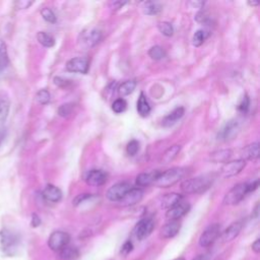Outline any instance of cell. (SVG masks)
I'll use <instances>...</instances> for the list:
<instances>
[{"label":"cell","instance_id":"obj_26","mask_svg":"<svg viewBox=\"0 0 260 260\" xmlns=\"http://www.w3.org/2000/svg\"><path fill=\"white\" fill-rule=\"evenodd\" d=\"M59 255L63 260H75L79 256V251L75 247L67 245L59 252Z\"/></svg>","mask_w":260,"mask_h":260},{"label":"cell","instance_id":"obj_22","mask_svg":"<svg viewBox=\"0 0 260 260\" xmlns=\"http://www.w3.org/2000/svg\"><path fill=\"white\" fill-rule=\"evenodd\" d=\"M243 154V159H248V160H255L258 158L259 156V143L258 142H254L251 143L249 145H247L246 147L243 148L242 151Z\"/></svg>","mask_w":260,"mask_h":260},{"label":"cell","instance_id":"obj_39","mask_svg":"<svg viewBox=\"0 0 260 260\" xmlns=\"http://www.w3.org/2000/svg\"><path fill=\"white\" fill-rule=\"evenodd\" d=\"M138 150H139V142L137 140L133 139L130 142H128V144L126 146V151L129 155H131V156L135 155L138 152Z\"/></svg>","mask_w":260,"mask_h":260},{"label":"cell","instance_id":"obj_1","mask_svg":"<svg viewBox=\"0 0 260 260\" xmlns=\"http://www.w3.org/2000/svg\"><path fill=\"white\" fill-rule=\"evenodd\" d=\"M213 179L209 175H201L195 178L184 180L181 183V190L185 194L202 193L206 191L212 184Z\"/></svg>","mask_w":260,"mask_h":260},{"label":"cell","instance_id":"obj_28","mask_svg":"<svg viewBox=\"0 0 260 260\" xmlns=\"http://www.w3.org/2000/svg\"><path fill=\"white\" fill-rule=\"evenodd\" d=\"M9 64L7 53V46L3 40L0 39V71H3Z\"/></svg>","mask_w":260,"mask_h":260},{"label":"cell","instance_id":"obj_53","mask_svg":"<svg viewBox=\"0 0 260 260\" xmlns=\"http://www.w3.org/2000/svg\"><path fill=\"white\" fill-rule=\"evenodd\" d=\"M174 260H185L183 257H179V258H176V259H174Z\"/></svg>","mask_w":260,"mask_h":260},{"label":"cell","instance_id":"obj_49","mask_svg":"<svg viewBox=\"0 0 260 260\" xmlns=\"http://www.w3.org/2000/svg\"><path fill=\"white\" fill-rule=\"evenodd\" d=\"M190 4H192L193 6L195 7H198V8H201L203 5H204V2H200V1H195V2H190Z\"/></svg>","mask_w":260,"mask_h":260},{"label":"cell","instance_id":"obj_20","mask_svg":"<svg viewBox=\"0 0 260 260\" xmlns=\"http://www.w3.org/2000/svg\"><path fill=\"white\" fill-rule=\"evenodd\" d=\"M159 172L155 171V172H151V173H141L139 174L136 179H135V184L137 186V188L139 187H146L149 186L151 184H153L156 176L158 175Z\"/></svg>","mask_w":260,"mask_h":260},{"label":"cell","instance_id":"obj_45","mask_svg":"<svg viewBox=\"0 0 260 260\" xmlns=\"http://www.w3.org/2000/svg\"><path fill=\"white\" fill-rule=\"evenodd\" d=\"M258 186H259V181L258 180H255V181H253L251 183H248V191H249V193L255 191L258 188Z\"/></svg>","mask_w":260,"mask_h":260},{"label":"cell","instance_id":"obj_16","mask_svg":"<svg viewBox=\"0 0 260 260\" xmlns=\"http://www.w3.org/2000/svg\"><path fill=\"white\" fill-rule=\"evenodd\" d=\"M181 223L178 220H170L168 223L161 226L160 229V237L164 239L174 238L180 231Z\"/></svg>","mask_w":260,"mask_h":260},{"label":"cell","instance_id":"obj_12","mask_svg":"<svg viewBox=\"0 0 260 260\" xmlns=\"http://www.w3.org/2000/svg\"><path fill=\"white\" fill-rule=\"evenodd\" d=\"M240 127H239V123L236 120H231L229 122L225 123V125L221 128V130L218 132V139L223 140V141H228L230 139H233L238 131H239Z\"/></svg>","mask_w":260,"mask_h":260},{"label":"cell","instance_id":"obj_38","mask_svg":"<svg viewBox=\"0 0 260 260\" xmlns=\"http://www.w3.org/2000/svg\"><path fill=\"white\" fill-rule=\"evenodd\" d=\"M127 108V103L124 99L120 98V99H117L113 102L112 104V110L116 113V114H120L122 112H124Z\"/></svg>","mask_w":260,"mask_h":260},{"label":"cell","instance_id":"obj_43","mask_svg":"<svg viewBox=\"0 0 260 260\" xmlns=\"http://www.w3.org/2000/svg\"><path fill=\"white\" fill-rule=\"evenodd\" d=\"M32 4V1H27V0H20L15 2V6L18 9H26Z\"/></svg>","mask_w":260,"mask_h":260},{"label":"cell","instance_id":"obj_4","mask_svg":"<svg viewBox=\"0 0 260 260\" xmlns=\"http://www.w3.org/2000/svg\"><path fill=\"white\" fill-rule=\"evenodd\" d=\"M70 236L62 231L53 232L48 239V246L51 250L60 252L64 247L69 244Z\"/></svg>","mask_w":260,"mask_h":260},{"label":"cell","instance_id":"obj_44","mask_svg":"<svg viewBox=\"0 0 260 260\" xmlns=\"http://www.w3.org/2000/svg\"><path fill=\"white\" fill-rule=\"evenodd\" d=\"M54 83H55L56 85L60 86V87H65L66 85L69 84V81L66 80V79H64V78H61V77H59V76H56V77H54Z\"/></svg>","mask_w":260,"mask_h":260},{"label":"cell","instance_id":"obj_7","mask_svg":"<svg viewBox=\"0 0 260 260\" xmlns=\"http://www.w3.org/2000/svg\"><path fill=\"white\" fill-rule=\"evenodd\" d=\"M131 188H132L131 185L128 182H120V183L114 184L108 189L106 193V197L110 201H120Z\"/></svg>","mask_w":260,"mask_h":260},{"label":"cell","instance_id":"obj_50","mask_svg":"<svg viewBox=\"0 0 260 260\" xmlns=\"http://www.w3.org/2000/svg\"><path fill=\"white\" fill-rule=\"evenodd\" d=\"M193 260H206V256L205 255H199L196 258H194Z\"/></svg>","mask_w":260,"mask_h":260},{"label":"cell","instance_id":"obj_27","mask_svg":"<svg viewBox=\"0 0 260 260\" xmlns=\"http://www.w3.org/2000/svg\"><path fill=\"white\" fill-rule=\"evenodd\" d=\"M136 87V81L135 80H126L120 86L118 87V92L121 96H126L129 95L134 91Z\"/></svg>","mask_w":260,"mask_h":260},{"label":"cell","instance_id":"obj_29","mask_svg":"<svg viewBox=\"0 0 260 260\" xmlns=\"http://www.w3.org/2000/svg\"><path fill=\"white\" fill-rule=\"evenodd\" d=\"M9 112V100L4 93H0V121H4Z\"/></svg>","mask_w":260,"mask_h":260},{"label":"cell","instance_id":"obj_32","mask_svg":"<svg viewBox=\"0 0 260 260\" xmlns=\"http://www.w3.org/2000/svg\"><path fill=\"white\" fill-rule=\"evenodd\" d=\"M148 55H149V57H150L152 60L158 61V60L165 58L166 52H165V50H164L160 46H153V47H151V48L149 49Z\"/></svg>","mask_w":260,"mask_h":260},{"label":"cell","instance_id":"obj_42","mask_svg":"<svg viewBox=\"0 0 260 260\" xmlns=\"http://www.w3.org/2000/svg\"><path fill=\"white\" fill-rule=\"evenodd\" d=\"M132 249H133L132 242L131 241H126L124 243V245L122 246V248H121V254L127 255V254H129L132 251Z\"/></svg>","mask_w":260,"mask_h":260},{"label":"cell","instance_id":"obj_5","mask_svg":"<svg viewBox=\"0 0 260 260\" xmlns=\"http://www.w3.org/2000/svg\"><path fill=\"white\" fill-rule=\"evenodd\" d=\"M0 243L3 252L5 254L12 255L14 253L13 250L18 244V237L11 231L5 229L0 233Z\"/></svg>","mask_w":260,"mask_h":260},{"label":"cell","instance_id":"obj_8","mask_svg":"<svg viewBox=\"0 0 260 260\" xmlns=\"http://www.w3.org/2000/svg\"><path fill=\"white\" fill-rule=\"evenodd\" d=\"M102 39V32L98 29H87L83 30L79 37L80 46L84 49H89L95 46Z\"/></svg>","mask_w":260,"mask_h":260},{"label":"cell","instance_id":"obj_13","mask_svg":"<svg viewBox=\"0 0 260 260\" xmlns=\"http://www.w3.org/2000/svg\"><path fill=\"white\" fill-rule=\"evenodd\" d=\"M107 174L103 170L99 169H93L90 170L86 177H85V182L89 186H102L107 182Z\"/></svg>","mask_w":260,"mask_h":260},{"label":"cell","instance_id":"obj_30","mask_svg":"<svg viewBox=\"0 0 260 260\" xmlns=\"http://www.w3.org/2000/svg\"><path fill=\"white\" fill-rule=\"evenodd\" d=\"M37 39L39 43L46 48H51L55 45L54 38L45 31H39L37 35Z\"/></svg>","mask_w":260,"mask_h":260},{"label":"cell","instance_id":"obj_34","mask_svg":"<svg viewBox=\"0 0 260 260\" xmlns=\"http://www.w3.org/2000/svg\"><path fill=\"white\" fill-rule=\"evenodd\" d=\"M157 28H158L159 32H161L166 37H172L173 34H174V27L168 21H160V22H158Z\"/></svg>","mask_w":260,"mask_h":260},{"label":"cell","instance_id":"obj_19","mask_svg":"<svg viewBox=\"0 0 260 260\" xmlns=\"http://www.w3.org/2000/svg\"><path fill=\"white\" fill-rule=\"evenodd\" d=\"M185 113V109L183 107H178L176 109H174L170 114H168L167 116H165L161 120V125L164 127H171L174 124L177 123L178 120H180Z\"/></svg>","mask_w":260,"mask_h":260},{"label":"cell","instance_id":"obj_21","mask_svg":"<svg viewBox=\"0 0 260 260\" xmlns=\"http://www.w3.org/2000/svg\"><path fill=\"white\" fill-rule=\"evenodd\" d=\"M183 196L181 194L178 193H169L166 194L162 198H161V207L165 209H170L173 206H175L176 204H178L179 202L182 201Z\"/></svg>","mask_w":260,"mask_h":260},{"label":"cell","instance_id":"obj_36","mask_svg":"<svg viewBox=\"0 0 260 260\" xmlns=\"http://www.w3.org/2000/svg\"><path fill=\"white\" fill-rule=\"evenodd\" d=\"M36 100L41 105H47L51 100V94L47 89H40L36 94Z\"/></svg>","mask_w":260,"mask_h":260},{"label":"cell","instance_id":"obj_33","mask_svg":"<svg viewBox=\"0 0 260 260\" xmlns=\"http://www.w3.org/2000/svg\"><path fill=\"white\" fill-rule=\"evenodd\" d=\"M208 37V34L203 30V29H198L195 31V34L193 35V39H192V43L195 47H199L203 44V42L205 41V39Z\"/></svg>","mask_w":260,"mask_h":260},{"label":"cell","instance_id":"obj_9","mask_svg":"<svg viewBox=\"0 0 260 260\" xmlns=\"http://www.w3.org/2000/svg\"><path fill=\"white\" fill-rule=\"evenodd\" d=\"M88 68H89L88 59L84 57H75L70 59L66 63V70L69 72L85 74L87 73Z\"/></svg>","mask_w":260,"mask_h":260},{"label":"cell","instance_id":"obj_10","mask_svg":"<svg viewBox=\"0 0 260 260\" xmlns=\"http://www.w3.org/2000/svg\"><path fill=\"white\" fill-rule=\"evenodd\" d=\"M246 166V160L243 158H239L236 160L232 161H226L222 167H221V175L224 178H230L238 175L239 173L242 172V170Z\"/></svg>","mask_w":260,"mask_h":260},{"label":"cell","instance_id":"obj_48","mask_svg":"<svg viewBox=\"0 0 260 260\" xmlns=\"http://www.w3.org/2000/svg\"><path fill=\"white\" fill-rule=\"evenodd\" d=\"M40 223H41L40 217H39L37 214H32V217H31V225H32L34 228H36V226H39Z\"/></svg>","mask_w":260,"mask_h":260},{"label":"cell","instance_id":"obj_51","mask_svg":"<svg viewBox=\"0 0 260 260\" xmlns=\"http://www.w3.org/2000/svg\"><path fill=\"white\" fill-rule=\"evenodd\" d=\"M258 208H259V204L257 203L256 206H255V209H254V216L255 217H258Z\"/></svg>","mask_w":260,"mask_h":260},{"label":"cell","instance_id":"obj_24","mask_svg":"<svg viewBox=\"0 0 260 260\" xmlns=\"http://www.w3.org/2000/svg\"><path fill=\"white\" fill-rule=\"evenodd\" d=\"M136 109H137V112L138 114L141 116V117H146L149 115L150 113V106H149V103L148 101L146 100V96L144 95L143 92H140V95L137 100V104H136Z\"/></svg>","mask_w":260,"mask_h":260},{"label":"cell","instance_id":"obj_6","mask_svg":"<svg viewBox=\"0 0 260 260\" xmlns=\"http://www.w3.org/2000/svg\"><path fill=\"white\" fill-rule=\"evenodd\" d=\"M220 235V226L217 223L208 225L199 238V245L202 248L211 246Z\"/></svg>","mask_w":260,"mask_h":260},{"label":"cell","instance_id":"obj_23","mask_svg":"<svg viewBox=\"0 0 260 260\" xmlns=\"http://www.w3.org/2000/svg\"><path fill=\"white\" fill-rule=\"evenodd\" d=\"M232 150L231 149H219V150H215L213 152L210 153V160L214 164H218V162H226L231 156H232Z\"/></svg>","mask_w":260,"mask_h":260},{"label":"cell","instance_id":"obj_40","mask_svg":"<svg viewBox=\"0 0 260 260\" xmlns=\"http://www.w3.org/2000/svg\"><path fill=\"white\" fill-rule=\"evenodd\" d=\"M249 108H250V99L247 94H245L242 99V101L240 102V104L238 105V110L243 113V114H246L248 111H249Z\"/></svg>","mask_w":260,"mask_h":260},{"label":"cell","instance_id":"obj_41","mask_svg":"<svg viewBox=\"0 0 260 260\" xmlns=\"http://www.w3.org/2000/svg\"><path fill=\"white\" fill-rule=\"evenodd\" d=\"M90 197H91V194H88V193L79 194V195H77V196H76V197L73 199L72 203H73V205L77 206V205H79L80 203L84 202L86 199H88V198H90Z\"/></svg>","mask_w":260,"mask_h":260},{"label":"cell","instance_id":"obj_46","mask_svg":"<svg viewBox=\"0 0 260 260\" xmlns=\"http://www.w3.org/2000/svg\"><path fill=\"white\" fill-rule=\"evenodd\" d=\"M6 134H7V130L4 126H0V146L1 144L3 143L5 137H6Z\"/></svg>","mask_w":260,"mask_h":260},{"label":"cell","instance_id":"obj_25","mask_svg":"<svg viewBox=\"0 0 260 260\" xmlns=\"http://www.w3.org/2000/svg\"><path fill=\"white\" fill-rule=\"evenodd\" d=\"M181 150V145L180 144H174L172 146H170L161 155V158H160V161L162 164H170L171 161H173L178 153L180 152Z\"/></svg>","mask_w":260,"mask_h":260},{"label":"cell","instance_id":"obj_15","mask_svg":"<svg viewBox=\"0 0 260 260\" xmlns=\"http://www.w3.org/2000/svg\"><path fill=\"white\" fill-rule=\"evenodd\" d=\"M190 209V204L187 202H179L172 208L168 209L166 213V217L169 220H178L182 216H184Z\"/></svg>","mask_w":260,"mask_h":260},{"label":"cell","instance_id":"obj_31","mask_svg":"<svg viewBox=\"0 0 260 260\" xmlns=\"http://www.w3.org/2000/svg\"><path fill=\"white\" fill-rule=\"evenodd\" d=\"M160 10H161V6L156 2L147 1L143 3V12L147 15L157 14Z\"/></svg>","mask_w":260,"mask_h":260},{"label":"cell","instance_id":"obj_17","mask_svg":"<svg viewBox=\"0 0 260 260\" xmlns=\"http://www.w3.org/2000/svg\"><path fill=\"white\" fill-rule=\"evenodd\" d=\"M42 195L47 201L53 202V203L59 202L62 198L61 190L52 184H49L45 187V189L42 192Z\"/></svg>","mask_w":260,"mask_h":260},{"label":"cell","instance_id":"obj_11","mask_svg":"<svg viewBox=\"0 0 260 260\" xmlns=\"http://www.w3.org/2000/svg\"><path fill=\"white\" fill-rule=\"evenodd\" d=\"M154 229V222L151 218L141 219L134 229V235L137 240L142 241L147 238Z\"/></svg>","mask_w":260,"mask_h":260},{"label":"cell","instance_id":"obj_47","mask_svg":"<svg viewBox=\"0 0 260 260\" xmlns=\"http://www.w3.org/2000/svg\"><path fill=\"white\" fill-rule=\"evenodd\" d=\"M252 250L256 253V254H258L259 252H260V240L259 239H257L253 244H252Z\"/></svg>","mask_w":260,"mask_h":260},{"label":"cell","instance_id":"obj_18","mask_svg":"<svg viewBox=\"0 0 260 260\" xmlns=\"http://www.w3.org/2000/svg\"><path fill=\"white\" fill-rule=\"evenodd\" d=\"M243 228L242 221H236L233 222L228 229L224 230V232L221 234V240L224 243L233 241L235 238H237Z\"/></svg>","mask_w":260,"mask_h":260},{"label":"cell","instance_id":"obj_2","mask_svg":"<svg viewBox=\"0 0 260 260\" xmlns=\"http://www.w3.org/2000/svg\"><path fill=\"white\" fill-rule=\"evenodd\" d=\"M186 174L184 168H172L162 173H158L153 184L159 188H169L181 181Z\"/></svg>","mask_w":260,"mask_h":260},{"label":"cell","instance_id":"obj_37","mask_svg":"<svg viewBox=\"0 0 260 260\" xmlns=\"http://www.w3.org/2000/svg\"><path fill=\"white\" fill-rule=\"evenodd\" d=\"M41 15H42V17H43L46 21H48V22H50V23H55V22L57 21V17H56V15H55V13H54L53 10L50 9L49 7H44V8H42V10H41Z\"/></svg>","mask_w":260,"mask_h":260},{"label":"cell","instance_id":"obj_3","mask_svg":"<svg viewBox=\"0 0 260 260\" xmlns=\"http://www.w3.org/2000/svg\"><path fill=\"white\" fill-rule=\"evenodd\" d=\"M248 193V183L237 184L225 194L223 203L225 205H236L241 202Z\"/></svg>","mask_w":260,"mask_h":260},{"label":"cell","instance_id":"obj_35","mask_svg":"<svg viewBox=\"0 0 260 260\" xmlns=\"http://www.w3.org/2000/svg\"><path fill=\"white\" fill-rule=\"evenodd\" d=\"M73 108H74V105H73L72 103L63 104V105H61V106L58 108V115H59L60 117L67 118V117H69V116L72 114Z\"/></svg>","mask_w":260,"mask_h":260},{"label":"cell","instance_id":"obj_14","mask_svg":"<svg viewBox=\"0 0 260 260\" xmlns=\"http://www.w3.org/2000/svg\"><path fill=\"white\" fill-rule=\"evenodd\" d=\"M143 197V191L140 188H131L124 197L119 201L122 206H132L141 201Z\"/></svg>","mask_w":260,"mask_h":260},{"label":"cell","instance_id":"obj_52","mask_svg":"<svg viewBox=\"0 0 260 260\" xmlns=\"http://www.w3.org/2000/svg\"><path fill=\"white\" fill-rule=\"evenodd\" d=\"M248 4H249L250 6H257L259 3H258V2H251V1H249Z\"/></svg>","mask_w":260,"mask_h":260}]
</instances>
